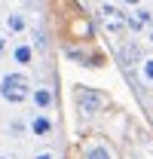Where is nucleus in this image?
<instances>
[{"label": "nucleus", "mask_w": 153, "mask_h": 159, "mask_svg": "<svg viewBox=\"0 0 153 159\" xmlns=\"http://www.w3.org/2000/svg\"><path fill=\"white\" fill-rule=\"evenodd\" d=\"M135 16L144 21V25H150V28H153V9H147V6H135Z\"/></svg>", "instance_id": "obj_11"}, {"label": "nucleus", "mask_w": 153, "mask_h": 159, "mask_svg": "<svg viewBox=\"0 0 153 159\" xmlns=\"http://www.w3.org/2000/svg\"><path fill=\"white\" fill-rule=\"evenodd\" d=\"M141 77L147 80V83H153V55L141 61Z\"/></svg>", "instance_id": "obj_12"}, {"label": "nucleus", "mask_w": 153, "mask_h": 159, "mask_svg": "<svg viewBox=\"0 0 153 159\" xmlns=\"http://www.w3.org/2000/svg\"><path fill=\"white\" fill-rule=\"evenodd\" d=\"M101 21H104V28L110 31V34H123V31H129V16L126 12H119L116 6L110 3H101Z\"/></svg>", "instance_id": "obj_3"}, {"label": "nucleus", "mask_w": 153, "mask_h": 159, "mask_svg": "<svg viewBox=\"0 0 153 159\" xmlns=\"http://www.w3.org/2000/svg\"><path fill=\"white\" fill-rule=\"evenodd\" d=\"M141 28H144V21L138 19V16H129V31H132V34H138Z\"/></svg>", "instance_id": "obj_13"}, {"label": "nucleus", "mask_w": 153, "mask_h": 159, "mask_svg": "<svg viewBox=\"0 0 153 159\" xmlns=\"http://www.w3.org/2000/svg\"><path fill=\"white\" fill-rule=\"evenodd\" d=\"M28 125H31V135H34V138H46V135H52V119L46 116V113H34Z\"/></svg>", "instance_id": "obj_4"}, {"label": "nucleus", "mask_w": 153, "mask_h": 159, "mask_svg": "<svg viewBox=\"0 0 153 159\" xmlns=\"http://www.w3.org/2000/svg\"><path fill=\"white\" fill-rule=\"evenodd\" d=\"M0 159H12V156H3V153H0Z\"/></svg>", "instance_id": "obj_18"}, {"label": "nucleus", "mask_w": 153, "mask_h": 159, "mask_svg": "<svg viewBox=\"0 0 153 159\" xmlns=\"http://www.w3.org/2000/svg\"><path fill=\"white\" fill-rule=\"evenodd\" d=\"M12 58H16V64H21V67L34 64V46H31V43H19V46L12 49Z\"/></svg>", "instance_id": "obj_5"}, {"label": "nucleus", "mask_w": 153, "mask_h": 159, "mask_svg": "<svg viewBox=\"0 0 153 159\" xmlns=\"http://www.w3.org/2000/svg\"><path fill=\"white\" fill-rule=\"evenodd\" d=\"M6 28H9V34H21V31L28 28V21H25L21 12H9V16H6Z\"/></svg>", "instance_id": "obj_8"}, {"label": "nucleus", "mask_w": 153, "mask_h": 159, "mask_svg": "<svg viewBox=\"0 0 153 159\" xmlns=\"http://www.w3.org/2000/svg\"><path fill=\"white\" fill-rule=\"evenodd\" d=\"M3 52H6V37L0 34V55H3Z\"/></svg>", "instance_id": "obj_16"}, {"label": "nucleus", "mask_w": 153, "mask_h": 159, "mask_svg": "<svg viewBox=\"0 0 153 159\" xmlns=\"http://www.w3.org/2000/svg\"><path fill=\"white\" fill-rule=\"evenodd\" d=\"M83 159H114V153H110L107 144H89L83 150Z\"/></svg>", "instance_id": "obj_6"}, {"label": "nucleus", "mask_w": 153, "mask_h": 159, "mask_svg": "<svg viewBox=\"0 0 153 159\" xmlns=\"http://www.w3.org/2000/svg\"><path fill=\"white\" fill-rule=\"evenodd\" d=\"M150 43H153V28H150Z\"/></svg>", "instance_id": "obj_19"}, {"label": "nucleus", "mask_w": 153, "mask_h": 159, "mask_svg": "<svg viewBox=\"0 0 153 159\" xmlns=\"http://www.w3.org/2000/svg\"><path fill=\"white\" fill-rule=\"evenodd\" d=\"M123 58H135V61H138V64H141V61H144V55H141V49H138L135 43H129V46L123 49Z\"/></svg>", "instance_id": "obj_10"}, {"label": "nucleus", "mask_w": 153, "mask_h": 159, "mask_svg": "<svg viewBox=\"0 0 153 159\" xmlns=\"http://www.w3.org/2000/svg\"><path fill=\"white\" fill-rule=\"evenodd\" d=\"M126 6H141V0H123Z\"/></svg>", "instance_id": "obj_17"}, {"label": "nucleus", "mask_w": 153, "mask_h": 159, "mask_svg": "<svg viewBox=\"0 0 153 159\" xmlns=\"http://www.w3.org/2000/svg\"><path fill=\"white\" fill-rule=\"evenodd\" d=\"M25 132H31V125H25L21 119H9V135L12 138H21Z\"/></svg>", "instance_id": "obj_9"}, {"label": "nucleus", "mask_w": 153, "mask_h": 159, "mask_svg": "<svg viewBox=\"0 0 153 159\" xmlns=\"http://www.w3.org/2000/svg\"><path fill=\"white\" fill-rule=\"evenodd\" d=\"M52 92H49V89H34V107H37V110H49V107H52Z\"/></svg>", "instance_id": "obj_7"}, {"label": "nucleus", "mask_w": 153, "mask_h": 159, "mask_svg": "<svg viewBox=\"0 0 153 159\" xmlns=\"http://www.w3.org/2000/svg\"><path fill=\"white\" fill-rule=\"evenodd\" d=\"M34 159H58L52 150H40V153H34Z\"/></svg>", "instance_id": "obj_15"}, {"label": "nucleus", "mask_w": 153, "mask_h": 159, "mask_svg": "<svg viewBox=\"0 0 153 159\" xmlns=\"http://www.w3.org/2000/svg\"><path fill=\"white\" fill-rule=\"evenodd\" d=\"M31 95H34L31 92V80L21 70H9V74L0 77V98L6 104H25Z\"/></svg>", "instance_id": "obj_1"}, {"label": "nucleus", "mask_w": 153, "mask_h": 159, "mask_svg": "<svg viewBox=\"0 0 153 159\" xmlns=\"http://www.w3.org/2000/svg\"><path fill=\"white\" fill-rule=\"evenodd\" d=\"M34 37H37V40H34V43H37V49H46V37H43V31H40V28L34 31Z\"/></svg>", "instance_id": "obj_14"}, {"label": "nucleus", "mask_w": 153, "mask_h": 159, "mask_svg": "<svg viewBox=\"0 0 153 159\" xmlns=\"http://www.w3.org/2000/svg\"><path fill=\"white\" fill-rule=\"evenodd\" d=\"M74 101H76V107H80V113L95 116V113L104 110L107 95H104L101 89H92V86H76V89H74Z\"/></svg>", "instance_id": "obj_2"}]
</instances>
